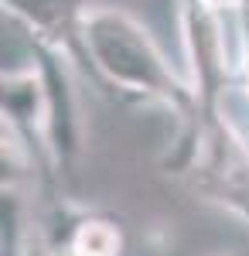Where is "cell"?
I'll return each mask as SVG.
<instances>
[{
  "label": "cell",
  "instance_id": "2",
  "mask_svg": "<svg viewBox=\"0 0 249 256\" xmlns=\"http://www.w3.org/2000/svg\"><path fill=\"white\" fill-rule=\"evenodd\" d=\"M164 171L249 229V130L226 102L178 123Z\"/></svg>",
  "mask_w": 249,
  "mask_h": 256
},
{
  "label": "cell",
  "instance_id": "4",
  "mask_svg": "<svg viewBox=\"0 0 249 256\" xmlns=\"http://www.w3.org/2000/svg\"><path fill=\"white\" fill-rule=\"evenodd\" d=\"M4 20L18 28L24 38L48 44L78 65L82 76L92 79V62L86 48V18L89 0H0ZM96 82V79H92Z\"/></svg>",
  "mask_w": 249,
  "mask_h": 256
},
{
  "label": "cell",
  "instance_id": "3",
  "mask_svg": "<svg viewBox=\"0 0 249 256\" xmlns=\"http://www.w3.org/2000/svg\"><path fill=\"white\" fill-rule=\"evenodd\" d=\"M28 41V55L34 58L44 82V150L52 160L55 178H76L78 158L86 147V120H82V99H78L76 79L82 76L72 58L62 52Z\"/></svg>",
  "mask_w": 249,
  "mask_h": 256
},
{
  "label": "cell",
  "instance_id": "1",
  "mask_svg": "<svg viewBox=\"0 0 249 256\" xmlns=\"http://www.w3.org/2000/svg\"><path fill=\"white\" fill-rule=\"evenodd\" d=\"M86 48L92 79L126 102L160 106L181 120L198 113V96L184 72H178L160 44L123 7H89Z\"/></svg>",
  "mask_w": 249,
  "mask_h": 256
}]
</instances>
